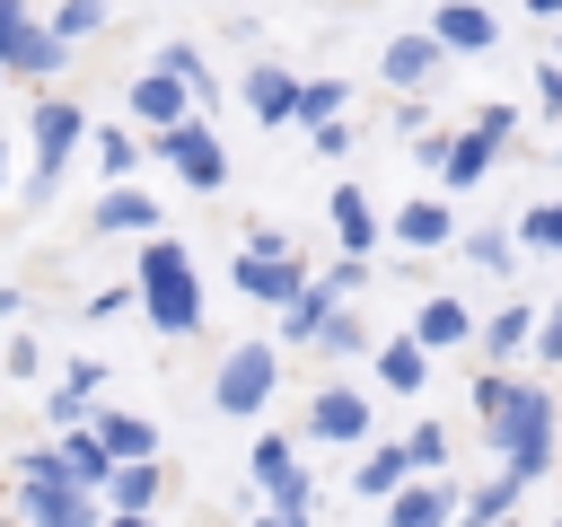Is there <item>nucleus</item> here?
Wrapping results in <instances>:
<instances>
[{"label":"nucleus","mask_w":562,"mask_h":527,"mask_svg":"<svg viewBox=\"0 0 562 527\" xmlns=\"http://www.w3.org/2000/svg\"><path fill=\"white\" fill-rule=\"evenodd\" d=\"M562 413H553V395L544 386H509L492 413H483V439H492V457L518 474V483H536V474H553V457H562V430H553Z\"/></svg>","instance_id":"1"},{"label":"nucleus","mask_w":562,"mask_h":527,"mask_svg":"<svg viewBox=\"0 0 562 527\" xmlns=\"http://www.w3.org/2000/svg\"><path fill=\"white\" fill-rule=\"evenodd\" d=\"M132 299H140V316H149L167 343L202 334V281H193V255H184L176 237H140V272H132Z\"/></svg>","instance_id":"2"},{"label":"nucleus","mask_w":562,"mask_h":527,"mask_svg":"<svg viewBox=\"0 0 562 527\" xmlns=\"http://www.w3.org/2000/svg\"><path fill=\"white\" fill-rule=\"evenodd\" d=\"M26 141H35L26 202L44 211V202H53V184H61V167H70V149H88V105H79V97H44V105H35V123H26Z\"/></svg>","instance_id":"3"},{"label":"nucleus","mask_w":562,"mask_h":527,"mask_svg":"<svg viewBox=\"0 0 562 527\" xmlns=\"http://www.w3.org/2000/svg\"><path fill=\"white\" fill-rule=\"evenodd\" d=\"M149 158H167L193 193H220V184H228V149H220V132H211L202 105L176 114V123H158V132H149Z\"/></svg>","instance_id":"4"},{"label":"nucleus","mask_w":562,"mask_h":527,"mask_svg":"<svg viewBox=\"0 0 562 527\" xmlns=\"http://www.w3.org/2000/svg\"><path fill=\"white\" fill-rule=\"evenodd\" d=\"M272 386H281V343H228V351H220V369H211V404H220L228 422L263 413V404H272Z\"/></svg>","instance_id":"5"},{"label":"nucleus","mask_w":562,"mask_h":527,"mask_svg":"<svg viewBox=\"0 0 562 527\" xmlns=\"http://www.w3.org/2000/svg\"><path fill=\"white\" fill-rule=\"evenodd\" d=\"M97 509H105V501L79 492V483L53 474V466H44V474H9V518H18V527H97Z\"/></svg>","instance_id":"6"},{"label":"nucleus","mask_w":562,"mask_h":527,"mask_svg":"<svg viewBox=\"0 0 562 527\" xmlns=\"http://www.w3.org/2000/svg\"><path fill=\"white\" fill-rule=\"evenodd\" d=\"M448 61H457V53H448V44L430 35V26H413V35H386V44H378V79H386L395 97H413V88L430 97Z\"/></svg>","instance_id":"7"},{"label":"nucleus","mask_w":562,"mask_h":527,"mask_svg":"<svg viewBox=\"0 0 562 527\" xmlns=\"http://www.w3.org/2000/svg\"><path fill=\"white\" fill-rule=\"evenodd\" d=\"M246 474H255V492H272L281 509H316V483H307V466H299V439L263 430V439L246 448Z\"/></svg>","instance_id":"8"},{"label":"nucleus","mask_w":562,"mask_h":527,"mask_svg":"<svg viewBox=\"0 0 562 527\" xmlns=\"http://www.w3.org/2000/svg\"><path fill=\"white\" fill-rule=\"evenodd\" d=\"M307 439L360 448V439H369V395H360V386H316V395H307Z\"/></svg>","instance_id":"9"},{"label":"nucleus","mask_w":562,"mask_h":527,"mask_svg":"<svg viewBox=\"0 0 562 527\" xmlns=\"http://www.w3.org/2000/svg\"><path fill=\"white\" fill-rule=\"evenodd\" d=\"M386 237H395L404 255H439V246H457V211H448L439 193H413V202L386 220Z\"/></svg>","instance_id":"10"},{"label":"nucleus","mask_w":562,"mask_h":527,"mask_svg":"<svg viewBox=\"0 0 562 527\" xmlns=\"http://www.w3.org/2000/svg\"><path fill=\"white\" fill-rule=\"evenodd\" d=\"M228 281H237V290H246L255 307H281V299H290V290L307 281V264H299V246H290V255H246V246H237Z\"/></svg>","instance_id":"11"},{"label":"nucleus","mask_w":562,"mask_h":527,"mask_svg":"<svg viewBox=\"0 0 562 527\" xmlns=\"http://www.w3.org/2000/svg\"><path fill=\"white\" fill-rule=\"evenodd\" d=\"M61 61H70V44H53L44 18H18V26L0 35V70H9V79H53Z\"/></svg>","instance_id":"12"},{"label":"nucleus","mask_w":562,"mask_h":527,"mask_svg":"<svg viewBox=\"0 0 562 527\" xmlns=\"http://www.w3.org/2000/svg\"><path fill=\"white\" fill-rule=\"evenodd\" d=\"M448 509H457V483L448 474H404L386 492V527H448Z\"/></svg>","instance_id":"13"},{"label":"nucleus","mask_w":562,"mask_h":527,"mask_svg":"<svg viewBox=\"0 0 562 527\" xmlns=\"http://www.w3.org/2000/svg\"><path fill=\"white\" fill-rule=\"evenodd\" d=\"M430 35H439L448 53H492V44H501V18H492L483 0H439V9H430Z\"/></svg>","instance_id":"14"},{"label":"nucleus","mask_w":562,"mask_h":527,"mask_svg":"<svg viewBox=\"0 0 562 527\" xmlns=\"http://www.w3.org/2000/svg\"><path fill=\"white\" fill-rule=\"evenodd\" d=\"M88 228H97V237H149V228H158V202H149V193L123 176V184H105V193H97Z\"/></svg>","instance_id":"15"},{"label":"nucleus","mask_w":562,"mask_h":527,"mask_svg":"<svg viewBox=\"0 0 562 527\" xmlns=\"http://www.w3.org/2000/svg\"><path fill=\"white\" fill-rule=\"evenodd\" d=\"M492 158H501V141L465 123V132H448V149H439V184H448V193H465V184H483V176H492Z\"/></svg>","instance_id":"16"},{"label":"nucleus","mask_w":562,"mask_h":527,"mask_svg":"<svg viewBox=\"0 0 562 527\" xmlns=\"http://www.w3.org/2000/svg\"><path fill=\"white\" fill-rule=\"evenodd\" d=\"M325 220H334V237H342V255H369V246L386 237V220H378V202H369L360 184H334V202H325Z\"/></svg>","instance_id":"17"},{"label":"nucleus","mask_w":562,"mask_h":527,"mask_svg":"<svg viewBox=\"0 0 562 527\" xmlns=\"http://www.w3.org/2000/svg\"><path fill=\"white\" fill-rule=\"evenodd\" d=\"M176 114H193V97H184V79H167L158 61L132 79V123L140 132H158V123H176Z\"/></svg>","instance_id":"18"},{"label":"nucleus","mask_w":562,"mask_h":527,"mask_svg":"<svg viewBox=\"0 0 562 527\" xmlns=\"http://www.w3.org/2000/svg\"><path fill=\"white\" fill-rule=\"evenodd\" d=\"M404 334H413L422 351H457V343H474V316H465L448 290H430V299H422V316H413Z\"/></svg>","instance_id":"19"},{"label":"nucleus","mask_w":562,"mask_h":527,"mask_svg":"<svg viewBox=\"0 0 562 527\" xmlns=\"http://www.w3.org/2000/svg\"><path fill=\"white\" fill-rule=\"evenodd\" d=\"M158 492H167L158 457H123V466H105V483H97V501H105V509H149Z\"/></svg>","instance_id":"20"},{"label":"nucleus","mask_w":562,"mask_h":527,"mask_svg":"<svg viewBox=\"0 0 562 527\" xmlns=\"http://www.w3.org/2000/svg\"><path fill=\"white\" fill-rule=\"evenodd\" d=\"M290 97H299V70H281V61H255V70H246V114H255V123L281 132V123H290Z\"/></svg>","instance_id":"21"},{"label":"nucleus","mask_w":562,"mask_h":527,"mask_svg":"<svg viewBox=\"0 0 562 527\" xmlns=\"http://www.w3.org/2000/svg\"><path fill=\"white\" fill-rule=\"evenodd\" d=\"M369 360H378V386H395V395H422V378H430V351H422L413 334L369 343Z\"/></svg>","instance_id":"22"},{"label":"nucleus","mask_w":562,"mask_h":527,"mask_svg":"<svg viewBox=\"0 0 562 527\" xmlns=\"http://www.w3.org/2000/svg\"><path fill=\"white\" fill-rule=\"evenodd\" d=\"M88 430H97V448L123 466V457H158V422L149 413H88Z\"/></svg>","instance_id":"23"},{"label":"nucleus","mask_w":562,"mask_h":527,"mask_svg":"<svg viewBox=\"0 0 562 527\" xmlns=\"http://www.w3.org/2000/svg\"><path fill=\"white\" fill-rule=\"evenodd\" d=\"M518 492H527V483H518V474L501 466L492 483H474V492H457V509H448V527H492V518H509V509H518Z\"/></svg>","instance_id":"24"},{"label":"nucleus","mask_w":562,"mask_h":527,"mask_svg":"<svg viewBox=\"0 0 562 527\" xmlns=\"http://www.w3.org/2000/svg\"><path fill=\"white\" fill-rule=\"evenodd\" d=\"M53 466H61V474H70V483H79V492H97V483H105V466H114V457H105V448H97V430H88V422H70V430H61V439H53Z\"/></svg>","instance_id":"25"},{"label":"nucleus","mask_w":562,"mask_h":527,"mask_svg":"<svg viewBox=\"0 0 562 527\" xmlns=\"http://www.w3.org/2000/svg\"><path fill=\"white\" fill-rule=\"evenodd\" d=\"M88 149H97V176H105V184H123V176H140V158H149L132 123H105V132L88 123Z\"/></svg>","instance_id":"26"},{"label":"nucleus","mask_w":562,"mask_h":527,"mask_svg":"<svg viewBox=\"0 0 562 527\" xmlns=\"http://www.w3.org/2000/svg\"><path fill=\"white\" fill-rule=\"evenodd\" d=\"M35 18L53 26V44H88V35L114 26V0H53V9H35Z\"/></svg>","instance_id":"27"},{"label":"nucleus","mask_w":562,"mask_h":527,"mask_svg":"<svg viewBox=\"0 0 562 527\" xmlns=\"http://www.w3.org/2000/svg\"><path fill=\"white\" fill-rule=\"evenodd\" d=\"M325 307H342V299H334V290H325L316 272H307V281H299V290L281 299V343H307V334L325 325Z\"/></svg>","instance_id":"28"},{"label":"nucleus","mask_w":562,"mask_h":527,"mask_svg":"<svg viewBox=\"0 0 562 527\" xmlns=\"http://www.w3.org/2000/svg\"><path fill=\"white\" fill-rule=\"evenodd\" d=\"M351 457H360V474H351V492H360V501H386V492L413 474V466H404V448H378V439H360Z\"/></svg>","instance_id":"29"},{"label":"nucleus","mask_w":562,"mask_h":527,"mask_svg":"<svg viewBox=\"0 0 562 527\" xmlns=\"http://www.w3.org/2000/svg\"><path fill=\"white\" fill-rule=\"evenodd\" d=\"M158 70H167V79H184V97H193V105H220V79H211L202 44H158Z\"/></svg>","instance_id":"30"},{"label":"nucleus","mask_w":562,"mask_h":527,"mask_svg":"<svg viewBox=\"0 0 562 527\" xmlns=\"http://www.w3.org/2000/svg\"><path fill=\"white\" fill-rule=\"evenodd\" d=\"M457 255H465L474 272H492V281L518 272V237H501V228H457Z\"/></svg>","instance_id":"31"},{"label":"nucleus","mask_w":562,"mask_h":527,"mask_svg":"<svg viewBox=\"0 0 562 527\" xmlns=\"http://www.w3.org/2000/svg\"><path fill=\"white\" fill-rule=\"evenodd\" d=\"M527 334H536V307L527 299H509L492 325H474V343H483V360H509V351H527Z\"/></svg>","instance_id":"32"},{"label":"nucleus","mask_w":562,"mask_h":527,"mask_svg":"<svg viewBox=\"0 0 562 527\" xmlns=\"http://www.w3.org/2000/svg\"><path fill=\"white\" fill-rule=\"evenodd\" d=\"M316 351H334V360H369V325H360V307L342 299V307H325V325L307 334Z\"/></svg>","instance_id":"33"},{"label":"nucleus","mask_w":562,"mask_h":527,"mask_svg":"<svg viewBox=\"0 0 562 527\" xmlns=\"http://www.w3.org/2000/svg\"><path fill=\"white\" fill-rule=\"evenodd\" d=\"M342 105H351V88H342V79H299L290 123H325V114H342Z\"/></svg>","instance_id":"34"},{"label":"nucleus","mask_w":562,"mask_h":527,"mask_svg":"<svg viewBox=\"0 0 562 527\" xmlns=\"http://www.w3.org/2000/svg\"><path fill=\"white\" fill-rule=\"evenodd\" d=\"M395 448H404V466H413V474H439V466H448V430H439V422H413Z\"/></svg>","instance_id":"35"},{"label":"nucleus","mask_w":562,"mask_h":527,"mask_svg":"<svg viewBox=\"0 0 562 527\" xmlns=\"http://www.w3.org/2000/svg\"><path fill=\"white\" fill-rule=\"evenodd\" d=\"M88 413H97V395H88V386H70V378L44 395V422H53V430H70V422H88Z\"/></svg>","instance_id":"36"},{"label":"nucleus","mask_w":562,"mask_h":527,"mask_svg":"<svg viewBox=\"0 0 562 527\" xmlns=\"http://www.w3.org/2000/svg\"><path fill=\"white\" fill-rule=\"evenodd\" d=\"M518 246H544V255H562V202H536V211L518 220Z\"/></svg>","instance_id":"37"},{"label":"nucleus","mask_w":562,"mask_h":527,"mask_svg":"<svg viewBox=\"0 0 562 527\" xmlns=\"http://www.w3.org/2000/svg\"><path fill=\"white\" fill-rule=\"evenodd\" d=\"M307 149H316V158H351V123H342V114L307 123Z\"/></svg>","instance_id":"38"},{"label":"nucleus","mask_w":562,"mask_h":527,"mask_svg":"<svg viewBox=\"0 0 562 527\" xmlns=\"http://www.w3.org/2000/svg\"><path fill=\"white\" fill-rule=\"evenodd\" d=\"M325 290H334V299H360V290H369V255H342V264L325 272Z\"/></svg>","instance_id":"39"},{"label":"nucleus","mask_w":562,"mask_h":527,"mask_svg":"<svg viewBox=\"0 0 562 527\" xmlns=\"http://www.w3.org/2000/svg\"><path fill=\"white\" fill-rule=\"evenodd\" d=\"M123 307H132V281H105V290H88V307H79V316H88V325H105V316H123Z\"/></svg>","instance_id":"40"},{"label":"nucleus","mask_w":562,"mask_h":527,"mask_svg":"<svg viewBox=\"0 0 562 527\" xmlns=\"http://www.w3.org/2000/svg\"><path fill=\"white\" fill-rule=\"evenodd\" d=\"M0 369H9V378H44V351H35V334H9Z\"/></svg>","instance_id":"41"},{"label":"nucleus","mask_w":562,"mask_h":527,"mask_svg":"<svg viewBox=\"0 0 562 527\" xmlns=\"http://www.w3.org/2000/svg\"><path fill=\"white\" fill-rule=\"evenodd\" d=\"M527 351H536V360H562V299H553V307L536 316V334H527Z\"/></svg>","instance_id":"42"},{"label":"nucleus","mask_w":562,"mask_h":527,"mask_svg":"<svg viewBox=\"0 0 562 527\" xmlns=\"http://www.w3.org/2000/svg\"><path fill=\"white\" fill-rule=\"evenodd\" d=\"M386 123H395V141H413V132L430 123V97H422V88H413V97H395V114H386Z\"/></svg>","instance_id":"43"},{"label":"nucleus","mask_w":562,"mask_h":527,"mask_svg":"<svg viewBox=\"0 0 562 527\" xmlns=\"http://www.w3.org/2000/svg\"><path fill=\"white\" fill-rule=\"evenodd\" d=\"M474 132H492V141H518V105H501V97H492V105H474Z\"/></svg>","instance_id":"44"},{"label":"nucleus","mask_w":562,"mask_h":527,"mask_svg":"<svg viewBox=\"0 0 562 527\" xmlns=\"http://www.w3.org/2000/svg\"><path fill=\"white\" fill-rule=\"evenodd\" d=\"M246 255H290V228H281V220H255V228H246Z\"/></svg>","instance_id":"45"},{"label":"nucleus","mask_w":562,"mask_h":527,"mask_svg":"<svg viewBox=\"0 0 562 527\" xmlns=\"http://www.w3.org/2000/svg\"><path fill=\"white\" fill-rule=\"evenodd\" d=\"M536 105L562 123V61H536Z\"/></svg>","instance_id":"46"},{"label":"nucleus","mask_w":562,"mask_h":527,"mask_svg":"<svg viewBox=\"0 0 562 527\" xmlns=\"http://www.w3.org/2000/svg\"><path fill=\"white\" fill-rule=\"evenodd\" d=\"M255 527H307V509H281L272 501V509H255Z\"/></svg>","instance_id":"47"},{"label":"nucleus","mask_w":562,"mask_h":527,"mask_svg":"<svg viewBox=\"0 0 562 527\" xmlns=\"http://www.w3.org/2000/svg\"><path fill=\"white\" fill-rule=\"evenodd\" d=\"M18 307H26V299H18L9 281H0V325H18Z\"/></svg>","instance_id":"48"},{"label":"nucleus","mask_w":562,"mask_h":527,"mask_svg":"<svg viewBox=\"0 0 562 527\" xmlns=\"http://www.w3.org/2000/svg\"><path fill=\"white\" fill-rule=\"evenodd\" d=\"M527 18H544V26H553V18H562V0H527Z\"/></svg>","instance_id":"49"},{"label":"nucleus","mask_w":562,"mask_h":527,"mask_svg":"<svg viewBox=\"0 0 562 527\" xmlns=\"http://www.w3.org/2000/svg\"><path fill=\"white\" fill-rule=\"evenodd\" d=\"M0 193H9V149H0Z\"/></svg>","instance_id":"50"},{"label":"nucleus","mask_w":562,"mask_h":527,"mask_svg":"<svg viewBox=\"0 0 562 527\" xmlns=\"http://www.w3.org/2000/svg\"><path fill=\"white\" fill-rule=\"evenodd\" d=\"M492 527H518V509H509V518H492Z\"/></svg>","instance_id":"51"},{"label":"nucleus","mask_w":562,"mask_h":527,"mask_svg":"<svg viewBox=\"0 0 562 527\" xmlns=\"http://www.w3.org/2000/svg\"><path fill=\"white\" fill-rule=\"evenodd\" d=\"M0 527H18V518H9V509H0Z\"/></svg>","instance_id":"52"},{"label":"nucleus","mask_w":562,"mask_h":527,"mask_svg":"<svg viewBox=\"0 0 562 527\" xmlns=\"http://www.w3.org/2000/svg\"><path fill=\"white\" fill-rule=\"evenodd\" d=\"M0 88H9V70H0Z\"/></svg>","instance_id":"53"},{"label":"nucleus","mask_w":562,"mask_h":527,"mask_svg":"<svg viewBox=\"0 0 562 527\" xmlns=\"http://www.w3.org/2000/svg\"><path fill=\"white\" fill-rule=\"evenodd\" d=\"M553 26H562V18H553ZM553 61H562V53H553Z\"/></svg>","instance_id":"54"},{"label":"nucleus","mask_w":562,"mask_h":527,"mask_svg":"<svg viewBox=\"0 0 562 527\" xmlns=\"http://www.w3.org/2000/svg\"><path fill=\"white\" fill-rule=\"evenodd\" d=\"M553 527H562V518H553Z\"/></svg>","instance_id":"55"},{"label":"nucleus","mask_w":562,"mask_h":527,"mask_svg":"<svg viewBox=\"0 0 562 527\" xmlns=\"http://www.w3.org/2000/svg\"><path fill=\"white\" fill-rule=\"evenodd\" d=\"M553 158H562V149H553Z\"/></svg>","instance_id":"56"}]
</instances>
